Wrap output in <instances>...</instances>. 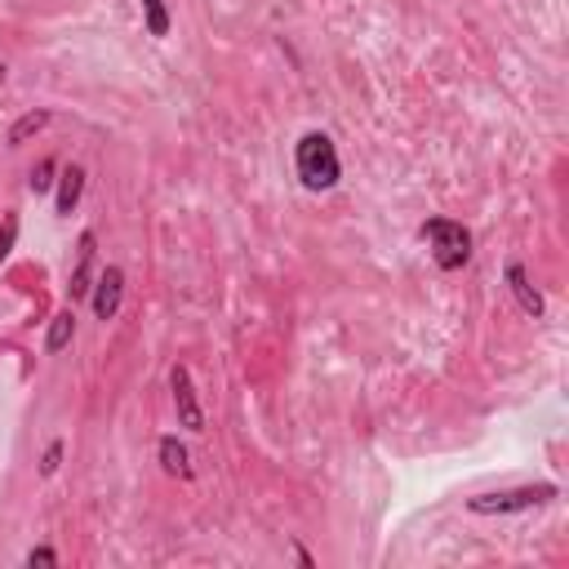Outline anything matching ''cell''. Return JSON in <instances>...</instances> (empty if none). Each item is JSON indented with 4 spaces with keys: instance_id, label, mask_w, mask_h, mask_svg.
Wrapping results in <instances>:
<instances>
[{
    "instance_id": "1",
    "label": "cell",
    "mask_w": 569,
    "mask_h": 569,
    "mask_svg": "<svg viewBox=\"0 0 569 569\" xmlns=\"http://www.w3.org/2000/svg\"><path fill=\"white\" fill-rule=\"evenodd\" d=\"M294 173L298 182L307 187V192H329V187H338L343 178V160H338V147L329 134L312 129L294 143Z\"/></svg>"
},
{
    "instance_id": "2",
    "label": "cell",
    "mask_w": 569,
    "mask_h": 569,
    "mask_svg": "<svg viewBox=\"0 0 569 569\" xmlns=\"http://www.w3.org/2000/svg\"><path fill=\"white\" fill-rule=\"evenodd\" d=\"M419 236L432 245V263L441 272H463L472 259V232L459 219H428L419 228Z\"/></svg>"
},
{
    "instance_id": "3",
    "label": "cell",
    "mask_w": 569,
    "mask_h": 569,
    "mask_svg": "<svg viewBox=\"0 0 569 569\" xmlns=\"http://www.w3.org/2000/svg\"><path fill=\"white\" fill-rule=\"evenodd\" d=\"M556 494H560L556 485H520V489H503V494H476V498H467V512H476V516H512V512L542 507Z\"/></svg>"
},
{
    "instance_id": "4",
    "label": "cell",
    "mask_w": 569,
    "mask_h": 569,
    "mask_svg": "<svg viewBox=\"0 0 569 569\" xmlns=\"http://www.w3.org/2000/svg\"><path fill=\"white\" fill-rule=\"evenodd\" d=\"M169 392H173L178 428L206 432V410H201V401H197V388H192V373H187V365H173V369H169Z\"/></svg>"
},
{
    "instance_id": "5",
    "label": "cell",
    "mask_w": 569,
    "mask_h": 569,
    "mask_svg": "<svg viewBox=\"0 0 569 569\" xmlns=\"http://www.w3.org/2000/svg\"><path fill=\"white\" fill-rule=\"evenodd\" d=\"M120 298H125V272L120 267H107L94 285V316L98 320H112L120 312Z\"/></svg>"
},
{
    "instance_id": "6",
    "label": "cell",
    "mask_w": 569,
    "mask_h": 569,
    "mask_svg": "<svg viewBox=\"0 0 569 569\" xmlns=\"http://www.w3.org/2000/svg\"><path fill=\"white\" fill-rule=\"evenodd\" d=\"M507 285H512V294H516V303H520V312L525 316H542L547 312V303H542V294L534 289V281H529V272L520 267V263H507Z\"/></svg>"
},
{
    "instance_id": "7",
    "label": "cell",
    "mask_w": 569,
    "mask_h": 569,
    "mask_svg": "<svg viewBox=\"0 0 569 569\" xmlns=\"http://www.w3.org/2000/svg\"><path fill=\"white\" fill-rule=\"evenodd\" d=\"M156 454H160V467H165L169 476H178V481H192V454H187V445H182L178 436H160Z\"/></svg>"
},
{
    "instance_id": "8",
    "label": "cell",
    "mask_w": 569,
    "mask_h": 569,
    "mask_svg": "<svg viewBox=\"0 0 569 569\" xmlns=\"http://www.w3.org/2000/svg\"><path fill=\"white\" fill-rule=\"evenodd\" d=\"M94 232H81V263L72 272V298H85L94 285Z\"/></svg>"
},
{
    "instance_id": "9",
    "label": "cell",
    "mask_w": 569,
    "mask_h": 569,
    "mask_svg": "<svg viewBox=\"0 0 569 569\" xmlns=\"http://www.w3.org/2000/svg\"><path fill=\"white\" fill-rule=\"evenodd\" d=\"M81 192H85V169L67 165L63 178H59V214H72L81 206Z\"/></svg>"
},
{
    "instance_id": "10",
    "label": "cell",
    "mask_w": 569,
    "mask_h": 569,
    "mask_svg": "<svg viewBox=\"0 0 569 569\" xmlns=\"http://www.w3.org/2000/svg\"><path fill=\"white\" fill-rule=\"evenodd\" d=\"M72 334H76V316L72 312H59L54 320H50V334H45V351L54 356V351H63L67 343H72Z\"/></svg>"
},
{
    "instance_id": "11",
    "label": "cell",
    "mask_w": 569,
    "mask_h": 569,
    "mask_svg": "<svg viewBox=\"0 0 569 569\" xmlns=\"http://www.w3.org/2000/svg\"><path fill=\"white\" fill-rule=\"evenodd\" d=\"M50 125V112H28V116H19L14 120V129H10V147H23L32 134H41Z\"/></svg>"
},
{
    "instance_id": "12",
    "label": "cell",
    "mask_w": 569,
    "mask_h": 569,
    "mask_svg": "<svg viewBox=\"0 0 569 569\" xmlns=\"http://www.w3.org/2000/svg\"><path fill=\"white\" fill-rule=\"evenodd\" d=\"M143 23H147V32L160 41V36H169V10H165V0H143Z\"/></svg>"
},
{
    "instance_id": "13",
    "label": "cell",
    "mask_w": 569,
    "mask_h": 569,
    "mask_svg": "<svg viewBox=\"0 0 569 569\" xmlns=\"http://www.w3.org/2000/svg\"><path fill=\"white\" fill-rule=\"evenodd\" d=\"M54 169H59V160H41V165L32 169L28 187H32V192H36V197H41V192H50V187H54Z\"/></svg>"
},
{
    "instance_id": "14",
    "label": "cell",
    "mask_w": 569,
    "mask_h": 569,
    "mask_svg": "<svg viewBox=\"0 0 569 569\" xmlns=\"http://www.w3.org/2000/svg\"><path fill=\"white\" fill-rule=\"evenodd\" d=\"M14 241H19V214H6V228H0V263L10 259Z\"/></svg>"
},
{
    "instance_id": "15",
    "label": "cell",
    "mask_w": 569,
    "mask_h": 569,
    "mask_svg": "<svg viewBox=\"0 0 569 569\" xmlns=\"http://www.w3.org/2000/svg\"><path fill=\"white\" fill-rule=\"evenodd\" d=\"M59 463H63V441H54V445L45 450V459H41V476H54V472H59Z\"/></svg>"
},
{
    "instance_id": "16",
    "label": "cell",
    "mask_w": 569,
    "mask_h": 569,
    "mask_svg": "<svg viewBox=\"0 0 569 569\" xmlns=\"http://www.w3.org/2000/svg\"><path fill=\"white\" fill-rule=\"evenodd\" d=\"M28 565H32V569H36V565H59V551H54V547H32V551H28Z\"/></svg>"
}]
</instances>
